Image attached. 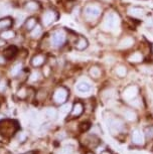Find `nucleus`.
<instances>
[{"mask_svg":"<svg viewBox=\"0 0 153 154\" xmlns=\"http://www.w3.org/2000/svg\"><path fill=\"white\" fill-rule=\"evenodd\" d=\"M128 60L131 63H140V62H142L143 57H142V54H141V53H134L133 54H131V56L129 57Z\"/></svg>","mask_w":153,"mask_h":154,"instance_id":"obj_25","label":"nucleus"},{"mask_svg":"<svg viewBox=\"0 0 153 154\" xmlns=\"http://www.w3.org/2000/svg\"><path fill=\"white\" fill-rule=\"evenodd\" d=\"M70 108H71L70 105H69V104H67V105H65L62 108V111H63V112H69V111H70Z\"/></svg>","mask_w":153,"mask_h":154,"instance_id":"obj_34","label":"nucleus"},{"mask_svg":"<svg viewBox=\"0 0 153 154\" xmlns=\"http://www.w3.org/2000/svg\"><path fill=\"white\" fill-rule=\"evenodd\" d=\"M69 97V91L68 89H66L65 87H60L57 88L54 93V102L57 105H63L65 104L68 100Z\"/></svg>","mask_w":153,"mask_h":154,"instance_id":"obj_4","label":"nucleus"},{"mask_svg":"<svg viewBox=\"0 0 153 154\" xmlns=\"http://www.w3.org/2000/svg\"><path fill=\"white\" fill-rule=\"evenodd\" d=\"M5 60H6V59H5L4 57H0V65H4L5 62H6Z\"/></svg>","mask_w":153,"mask_h":154,"instance_id":"obj_35","label":"nucleus"},{"mask_svg":"<svg viewBox=\"0 0 153 154\" xmlns=\"http://www.w3.org/2000/svg\"><path fill=\"white\" fill-rule=\"evenodd\" d=\"M119 25V16L116 13H108L104 19L103 27L106 30H113Z\"/></svg>","mask_w":153,"mask_h":154,"instance_id":"obj_2","label":"nucleus"},{"mask_svg":"<svg viewBox=\"0 0 153 154\" xmlns=\"http://www.w3.org/2000/svg\"><path fill=\"white\" fill-rule=\"evenodd\" d=\"M42 32V28L41 26L37 23V24L34 26V28H32V29L30 30V35L33 37V38H36V37H38L40 34H41Z\"/></svg>","mask_w":153,"mask_h":154,"instance_id":"obj_24","label":"nucleus"},{"mask_svg":"<svg viewBox=\"0 0 153 154\" xmlns=\"http://www.w3.org/2000/svg\"><path fill=\"white\" fill-rule=\"evenodd\" d=\"M132 142L136 145H143L144 144V137L142 133L138 130H135L132 134Z\"/></svg>","mask_w":153,"mask_h":154,"instance_id":"obj_12","label":"nucleus"},{"mask_svg":"<svg viewBox=\"0 0 153 154\" xmlns=\"http://www.w3.org/2000/svg\"><path fill=\"white\" fill-rule=\"evenodd\" d=\"M134 43V38L132 37H125L124 39H122L119 43V48H128L130 46H132V45Z\"/></svg>","mask_w":153,"mask_h":154,"instance_id":"obj_20","label":"nucleus"},{"mask_svg":"<svg viewBox=\"0 0 153 154\" xmlns=\"http://www.w3.org/2000/svg\"><path fill=\"white\" fill-rule=\"evenodd\" d=\"M40 8V4L36 0H28L24 4V10L28 12H33V11L38 10Z\"/></svg>","mask_w":153,"mask_h":154,"instance_id":"obj_8","label":"nucleus"},{"mask_svg":"<svg viewBox=\"0 0 153 154\" xmlns=\"http://www.w3.org/2000/svg\"><path fill=\"white\" fill-rule=\"evenodd\" d=\"M124 117H125L127 120H129V121H135L136 120V118H137V115H136V113H135L133 110H126L125 112H124Z\"/></svg>","mask_w":153,"mask_h":154,"instance_id":"obj_23","label":"nucleus"},{"mask_svg":"<svg viewBox=\"0 0 153 154\" xmlns=\"http://www.w3.org/2000/svg\"><path fill=\"white\" fill-rule=\"evenodd\" d=\"M74 152V149L72 146H66L63 147L62 149V152H60V154H73Z\"/></svg>","mask_w":153,"mask_h":154,"instance_id":"obj_30","label":"nucleus"},{"mask_svg":"<svg viewBox=\"0 0 153 154\" xmlns=\"http://www.w3.org/2000/svg\"><path fill=\"white\" fill-rule=\"evenodd\" d=\"M36 24H37V20L35 17H28L24 22V27L26 30L30 31L32 28H34Z\"/></svg>","mask_w":153,"mask_h":154,"instance_id":"obj_18","label":"nucleus"},{"mask_svg":"<svg viewBox=\"0 0 153 154\" xmlns=\"http://www.w3.org/2000/svg\"><path fill=\"white\" fill-rule=\"evenodd\" d=\"M17 54V48L14 45H10L9 48H7L4 51V57L7 60H10L12 59V57H14L16 56Z\"/></svg>","mask_w":153,"mask_h":154,"instance_id":"obj_16","label":"nucleus"},{"mask_svg":"<svg viewBox=\"0 0 153 154\" xmlns=\"http://www.w3.org/2000/svg\"><path fill=\"white\" fill-rule=\"evenodd\" d=\"M88 45H89L88 39L83 36H79V38H78L76 45L75 46H76V48L78 51H85V49L88 48Z\"/></svg>","mask_w":153,"mask_h":154,"instance_id":"obj_13","label":"nucleus"},{"mask_svg":"<svg viewBox=\"0 0 153 154\" xmlns=\"http://www.w3.org/2000/svg\"><path fill=\"white\" fill-rule=\"evenodd\" d=\"M57 18V12L54 10H47L42 14L41 16V22L44 26H48V25L53 24Z\"/></svg>","mask_w":153,"mask_h":154,"instance_id":"obj_7","label":"nucleus"},{"mask_svg":"<svg viewBox=\"0 0 153 154\" xmlns=\"http://www.w3.org/2000/svg\"><path fill=\"white\" fill-rule=\"evenodd\" d=\"M89 75H90L93 79H99L101 77V75H102V71H101V69L98 66H91L90 71H89Z\"/></svg>","mask_w":153,"mask_h":154,"instance_id":"obj_19","label":"nucleus"},{"mask_svg":"<svg viewBox=\"0 0 153 154\" xmlns=\"http://www.w3.org/2000/svg\"><path fill=\"white\" fill-rule=\"evenodd\" d=\"M13 25V18L11 17H3V18L0 19V30L8 29Z\"/></svg>","mask_w":153,"mask_h":154,"instance_id":"obj_11","label":"nucleus"},{"mask_svg":"<svg viewBox=\"0 0 153 154\" xmlns=\"http://www.w3.org/2000/svg\"><path fill=\"white\" fill-rule=\"evenodd\" d=\"M115 72H116V75L119 78H124V77H126V75H127V69H126V66H118Z\"/></svg>","mask_w":153,"mask_h":154,"instance_id":"obj_26","label":"nucleus"},{"mask_svg":"<svg viewBox=\"0 0 153 154\" xmlns=\"http://www.w3.org/2000/svg\"><path fill=\"white\" fill-rule=\"evenodd\" d=\"M101 154H111V152H109L108 150H104V151L101 152Z\"/></svg>","mask_w":153,"mask_h":154,"instance_id":"obj_36","label":"nucleus"},{"mask_svg":"<svg viewBox=\"0 0 153 154\" xmlns=\"http://www.w3.org/2000/svg\"><path fill=\"white\" fill-rule=\"evenodd\" d=\"M18 96L20 98H24L25 96H26V93H25V90L24 89H21L18 91Z\"/></svg>","mask_w":153,"mask_h":154,"instance_id":"obj_33","label":"nucleus"},{"mask_svg":"<svg viewBox=\"0 0 153 154\" xmlns=\"http://www.w3.org/2000/svg\"><path fill=\"white\" fill-rule=\"evenodd\" d=\"M21 69H22V63H16V65L11 69V75H12L13 77L18 75L20 74V72H21Z\"/></svg>","mask_w":153,"mask_h":154,"instance_id":"obj_27","label":"nucleus"},{"mask_svg":"<svg viewBox=\"0 0 153 154\" xmlns=\"http://www.w3.org/2000/svg\"><path fill=\"white\" fill-rule=\"evenodd\" d=\"M83 112H84L83 104L80 103V102H77V103H75L74 107L72 108V115L75 116V117H78V116H80Z\"/></svg>","mask_w":153,"mask_h":154,"instance_id":"obj_17","label":"nucleus"},{"mask_svg":"<svg viewBox=\"0 0 153 154\" xmlns=\"http://www.w3.org/2000/svg\"><path fill=\"white\" fill-rule=\"evenodd\" d=\"M5 89H6V82L4 80H1L0 81V93L4 92Z\"/></svg>","mask_w":153,"mask_h":154,"instance_id":"obj_32","label":"nucleus"},{"mask_svg":"<svg viewBox=\"0 0 153 154\" xmlns=\"http://www.w3.org/2000/svg\"><path fill=\"white\" fill-rule=\"evenodd\" d=\"M16 35L15 31L12 29H4L0 33V39H3V40H9L14 38Z\"/></svg>","mask_w":153,"mask_h":154,"instance_id":"obj_15","label":"nucleus"},{"mask_svg":"<svg viewBox=\"0 0 153 154\" xmlns=\"http://www.w3.org/2000/svg\"><path fill=\"white\" fill-rule=\"evenodd\" d=\"M39 79V72H33L32 74L30 75V81H32V82H35Z\"/></svg>","mask_w":153,"mask_h":154,"instance_id":"obj_31","label":"nucleus"},{"mask_svg":"<svg viewBox=\"0 0 153 154\" xmlns=\"http://www.w3.org/2000/svg\"><path fill=\"white\" fill-rule=\"evenodd\" d=\"M138 93V89L136 88L135 86H131V87H128L125 91H124V98L126 99V100H132L133 98L136 97Z\"/></svg>","mask_w":153,"mask_h":154,"instance_id":"obj_10","label":"nucleus"},{"mask_svg":"<svg viewBox=\"0 0 153 154\" xmlns=\"http://www.w3.org/2000/svg\"><path fill=\"white\" fill-rule=\"evenodd\" d=\"M128 12H129L130 15H132V16L140 17V16H142L144 14V10L142 9V8H140V7H135L134 6V7L129 8Z\"/></svg>","mask_w":153,"mask_h":154,"instance_id":"obj_22","label":"nucleus"},{"mask_svg":"<svg viewBox=\"0 0 153 154\" xmlns=\"http://www.w3.org/2000/svg\"><path fill=\"white\" fill-rule=\"evenodd\" d=\"M44 115L47 116L48 119H53L54 120L57 117V109L53 108V107H48L44 110Z\"/></svg>","mask_w":153,"mask_h":154,"instance_id":"obj_21","label":"nucleus"},{"mask_svg":"<svg viewBox=\"0 0 153 154\" xmlns=\"http://www.w3.org/2000/svg\"><path fill=\"white\" fill-rule=\"evenodd\" d=\"M86 154H94L93 152H88V153H86Z\"/></svg>","mask_w":153,"mask_h":154,"instance_id":"obj_37","label":"nucleus"},{"mask_svg":"<svg viewBox=\"0 0 153 154\" xmlns=\"http://www.w3.org/2000/svg\"><path fill=\"white\" fill-rule=\"evenodd\" d=\"M76 89L80 93H88L91 91V85L86 81H82V82L78 83Z\"/></svg>","mask_w":153,"mask_h":154,"instance_id":"obj_14","label":"nucleus"},{"mask_svg":"<svg viewBox=\"0 0 153 154\" xmlns=\"http://www.w3.org/2000/svg\"><path fill=\"white\" fill-rule=\"evenodd\" d=\"M108 128L112 133L120 132L124 128V122L119 118H110L108 121Z\"/></svg>","mask_w":153,"mask_h":154,"instance_id":"obj_6","label":"nucleus"},{"mask_svg":"<svg viewBox=\"0 0 153 154\" xmlns=\"http://www.w3.org/2000/svg\"><path fill=\"white\" fill-rule=\"evenodd\" d=\"M44 63H45V57L41 54H35V56H33L32 59H31V60H30V63L33 68L41 66Z\"/></svg>","mask_w":153,"mask_h":154,"instance_id":"obj_9","label":"nucleus"},{"mask_svg":"<svg viewBox=\"0 0 153 154\" xmlns=\"http://www.w3.org/2000/svg\"><path fill=\"white\" fill-rule=\"evenodd\" d=\"M90 127H91V125L89 122H83V123H81V125H80V130L82 132H86Z\"/></svg>","mask_w":153,"mask_h":154,"instance_id":"obj_29","label":"nucleus"},{"mask_svg":"<svg viewBox=\"0 0 153 154\" xmlns=\"http://www.w3.org/2000/svg\"><path fill=\"white\" fill-rule=\"evenodd\" d=\"M67 35L63 30H56L50 36V43L54 48H60L66 43Z\"/></svg>","mask_w":153,"mask_h":154,"instance_id":"obj_3","label":"nucleus"},{"mask_svg":"<svg viewBox=\"0 0 153 154\" xmlns=\"http://www.w3.org/2000/svg\"><path fill=\"white\" fill-rule=\"evenodd\" d=\"M18 130V124L14 120L3 119L0 121V134L5 138H10Z\"/></svg>","mask_w":153,"mask_h":154,"instance_id":"obj_1","label":"nucleus"},{"mask_svg":"<svg viewBox=\"0 0 153 154\" xmlns=\"http://www.w3.org/2000/svg\"><path fill=\"white\" fill-rule=\"evenodd\" d=\"M144 134H145L147 139H153V126H148L144 130Z\"/></svg>","mask_w":153,"mask_h":154,"instance_id":"obj_28","label":"nucleus"},{"mask_svg":"<svg viewBox=\"0 0 153 154\" xmlns=\"http://www.w3.org/2000/svg\"><path fill=\"white\" fill-rule=\"evenodd\" d=\"M101 13H102V10L97 5H88L84 10V15L89 20L97 19L101 15Z\"/></svg>","mask_w":153,"mask_h":154,"instance_id":"obj_5","label":"nucleus"}]
</instances>
